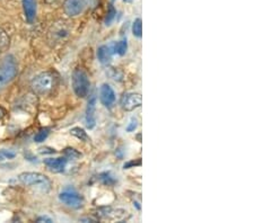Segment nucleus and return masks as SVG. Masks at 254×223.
Here are the masks:
<instances>
[{"instance_id": "obj_1", "label": "nucleus", "mask_w": 254, "mask_h": 223, "mask_svg": "<svg viewBox=\"0 0 254 223\" xmlns=\"http://www.w3.org/2000/svg\"><path fill=\"white\" fill-rule=\"evenodd\" d=\"M57 86V77L51 71L41 72L40 75L35 77L32 80L31 87L32 90L35 92L36 95L46 96L52 92L53 89Z\"/></svg>"}, {"instance_id": "obj_2", "label": "nucleus", "mask_w": 254, "mask_h": 223, "mask_svg": "<svg viewBox=\"0 0 254 223\" xmlns=\"http://www.w3.org/2000/svg\"><path fill=\"white\" fill-rule=\"evenodd\" d=\"M18 178L22 184L34 187L43 193H48L51 189V180L40 173H22Z\"/></svg>"}, {"instance_id": "obj_3", "label": "nucleus", "mask_w": 254, "mask_h": 223, "mask_svg": "<svg viewBox=\"0 0 254 223\" xmlns=\"http://www.w3.org/2000/svg\"><path fill=\"white\" fill-rule=\"evenodd\" d=\"M17 75V64L13 56H8L0 63V90L5 88L8 84Z\"/></svg>"}, {"instance_id": "obj_4", "label": "nucleus", "mask_w": 254, "mask_h": 223, "mask_svg": "<svg viewBox=\"0 0 254 223\" xmlns=\"http://www.w3.org/2000/svg\"><path fill=\"white\" fill-rule=\"evenodd\" d=\"M89 87H91V83H89L87 74L81 69H76L72 74V88L75 94L84 98L88 94Z\"/></svg>"}, {"instance_id": "obj_5", "label": "nucleus", "mask_w": 254, "mask_h": 223, "mask_svg": "<svg viewBox=\"0 0 254 223\" xmlns=\"http://www.w3.org/2000/svg\"><path fill=\"white\" fill-rule=\"evenodd\" d=\"M59 200L65 204L69 208L72 209H79L83 206L84 200L78 193H76L75 190H65L59 195Z\"/></svg>"}, {"instance_id": "obj_6", "label": "nucleus", "mask_w": 254, "mask_h": 223, "mask_svg": "<svg viewBox=\"0 0 254 223\" xmlns=\"http://www.w3.org/2000/svg\"><path fill=\"white\" fill-rule=\"evenodd\" d=\"M142 98L140 94H134V92H129L125 94L121 99V106L127 112H131L133 109L141 106Z\"/></svg>"}, {"instance_id": "obj_7", "label": "nucleus", "mask_w": 254, "mask_h": 223, "mask_svg": "<svg viewBox=\"0 0 254 223\" xmlns=\"http://www.w3.org/2000/svg\"><path fill=\"white\" fill-rule=\"evenodd\" d=\"M85 1L84 0H64V10L69 17H76L84 11Z\"/></svg>"}, {"instance_id": "obj_8", "label": "nucleus", "mask_w": 254, "mask_h": 223, "mask_svg": "<svg viewBox=\"0 0 254 223\" xmlns=\"http://www.w3.org/2000/svg\"><path fill=\"white\" fill-rule=\"evenodd\" d=\"M100 99L105 107H112L116 101V92L108 84L102 85L100 89Z\"/></svg>"}, {"instance_id": "obj_9", "label": "nucleus", "mask_w": 254, "mask_h": 223, "mask_svg": "<svg viewBox=\"0 0 254 223\" xmlns=\"http://www.w3.org/2000/svg\"><path fill=\"white\" fill-rule=\"evenodd\" d=\"M67 158H48L44 160V165L52 173H63L67 166Z\"/></svg>"}, {"instance_id": "obj_10", "label": "nucleus", "mask_w": 254, "mask_h": 223, "mask_svg": "<svg viewBox=\"0 0 254 223\" xmlns=\"http://www.w3.org/2000/svg\"><path fill=\"white\" fill-rule=\"evenodd\" d=\"M95 109H96V96H92L88 100L86 108V127L93 129L95 127Z\"/></svg>"}, {"instance_id": "obj_11", "label": "nucleus", "mask_w": 254, "mask_h": 223, "mask_svg": "<svg viewBox=\"0 0 254 223\" xmlns=\"http://www.w3.org/2000/svg\"><path fill=\"white\" fill-rule=\"evenodd\" d=\"M23 9L25 14V18L27 23L32 24L34 22L36 16V2L35 0H23Z\"/></svg>"}, {"instance_id": "obj_12", "label": "nucleus", "mask_w": 254, "mask_h": 223, "mask_svg": "<svg viewBox=\"0 0 254 223\" xmlns=\"http://www.w3.org/2000/svg\"><path fill=\"white\" fill-rule=\"evenodd\" d=\"M125 210H116V209H103L102 210V217L106 219H111V220H119L126 216Z\"/></svg>"}, {"instance_id": "obj_13", "label": "nucleus", "mask_w": 254, "mask_h": 223, "mask_svg": "<svg viewBox=\"0 0 254 223\" xmlns=\"http://www.w3.org/2000/svg\"><path fill=\"white\" fill-rule=\"evenodd\" d=\"M111 56H112L111 47L106 46V45H102L98 47L97 58H98V60H100V62L104 63V64L109 63L110 60H111Z\"/></svg>"}, {"instance_id": "obj_14", "label": "nucleus", "mask_w": 254, "mask_h": 223, "mask_svg": "<svg viewBox=\"0 0 254 223\" xmlns=\"http://www.w3.org/2000/svg\"><path fill=\"white\" fill-rule=\"evenodd\" d=\"M69 31L64 26H56L53 31L50 32V36L52 41H61L64 38L68 35Z\"/></svg>"}, {"instance_id": "obj_15", "label": "nucleus", "mask_w": 254, "mask_h": 223, "mask_svg": "<svg viewBox=\"0 0 254 223\" xmlns=\"http://www.w3.org/2000/svg\"><path fill=\"white\" fill-rule=\"evenodd\" d=\"M70 133H71L73 136H76L77 139H79L80 141H84V142H89V141H91V137L87 135V133L85 132V130L80 129V128H73V129H71Z\"/></svg>"}, {"instance_id": "obj_16", "label": "nucleus", "mask_w": 254, "mask_h": 223, "mask_svg": "<svg viewBox=\"0 0 254 223\" xmlns=\"http://www.w3.org/2000/svg\"><path fill=\"white\" fill-rule=\"evenodd\" d=\"M8 46H9V38H8L6 32L0 28V54L3 53Z\"/></svg>"}, {"instance_id": "obj_17", "label": "nucleus", "mask_w": 254, "mask_h": 223, "mask_svg": "<svg viewBox=\"0 0 254 223\" xmlns=\"http://www.w3.org/2000/svg\"><path fill=\"white\" fill-rule=\"evenodd\" d=\"M132 33L136 38H139V39L142 36V22L140 18L134 19V22L132 24Z\"/></svg>"}, {"instance_id": "obj_18", "label": "nucleus", "mask_w": 254, "mask_h": 223, "mask_svg": "<svg viewBox=\"0 0 254 223\" xmlns=\"http://www.w3.org/2000/svg\"><path fill=\"white\" fill-rule=\"evenodd\" d=\"M127 50H128V43H127V41H120L114 46V51L119 55H125L127 53Z\"/></svg>"}, {"instance_id": "obj_19", "label": "nucleus", "mask_w": 254, "mask_h": 223, "mask_svg": "<svg viewBox=\"0 0 254 223\" xmlns=\"http://www.w3.org/2000/svg\"><path fill=\"white\" fill-rule=\"evenodd\" d=\"M49 133H50V130L49 129H42L40 130V131L36 133L35 136H34V141L38 142V143H41V142H43L44 140L47 139Z\"/></svg>"}, {"instance_id": "obj_20", "label": "nucleus", "mask_w": 254, "mask_h": 223, "mask_svg": "<svg viewBox=\"0 0 254 223\" xmlns=\"http://www.w3.org/2000/svg\"><path fill=\"white\" fill-rule=\"evenodd\" d=\"M100 180L103 182L104 185H108V186H111L116 184V179H114L113 176H111V174L110 173H104L100 175Z\"/></svg>"}, {"instance_id": "obj_21", "label": "nucleus", "mask_w": 254, "mask_h": 223, "mask_svg": "<svg viewBox=\"0 0 254 223\" xmlns=\"http://www.w3.org/2000/svg\"><path fill=\"white\" fill-rule=\"evenodd\" d=\"M116 15H117L116 8L113 7V5H110L109 11H108V16H106V18H105V24H106V25H110V24L113 22V19L116 18Z\"/></svg>"}, {"instance_id": "obj_22", "label": "nucleus", "mask_w": 254, "mask_h": 223, "mask_svg": "<svg viewBox=\"0 0 254 223\" xmlns=\"http://www.w3.org/2000/svg\"><path fill=\"white\" fill-rule=\"evenodd\" d=\"M64 155L67 156V158H71V159H76V158L81 157L80 153L77 151V150L72 149V148H67L64 150Z\"/></svg>"}, {"instance_id": "obj_23", "label": "nucleus", "mask_w": 254, "mask_h": 223, "mask_svg": "<svg viewBox=\"0 0 254 223\" xmlns=\"http://www.w3.org/2000/svg\"><path fill=\"white\" fill-rule=\"evenodd\" d=\"M0 155H1L3 158H7V159H11L16 156L15 152H11L9 150H0Z\"/></svg>"}, {"instance_id": "obj_24", "label": "nucleus", "mask_w": 254, "mask_h": 223, "mask_svg": "<svg viewBox=\"0 0 254 223\" xmlns=\"http://www.w3.org/2000/svg\"><path fill=\"white\" fill-rule=\"evenodd\" d=\"M137 125H138L137 124V120L136 119H131L129 125H128V127H127V131H128V132L134 131V130H136V128H137Z\"/></svg>"}, {"instance_id": "obj_25", "label": "nucleus", "mask_w": 254, "mask_h": 223, "mask_svg": "<svg viewBox=\"0 0 254 223\" xmlns=\"http://www.w3.org/2000/svg\"><path fill=\"white\" fill-rule=\"evenodd\" d=\"M140 165H141V160L140 159H139L137 162L131 161V162H128V164L125 165V169H128L130 167H132V166H140Z\"/></svg>"}, {"instance_id": "obj_26", "label": "nucleus", "mask_w": 254, "mask_h": 223, "mask_svg": "<svg viewBox=\"0 0 254 223\" xmlns=\"http://www.w3.org/2000/svg\"><path fill=\"white\" fill-rule=\"evenodd\" d=\"M36 221H38V222H48V223L53 222L52 219L51 218H48V217H40Z\"/></svg>"}, {"instance_id": "obj_27", "label": "nucleus", "mask_w": 254, "mask_h": 223, "mask_svg": "<svg viewBox=\"0 0 254 223\" xmlns=\"http://www.w3.org/2000/svg\"><path fill=\"white\" fill-rule=\"evenodd\" d=\"M5 114H6V112H5V109H3L2 107H0V120L2 119L3 116H5Z\"/></svg>"}, {"instance_id": "obj_28", "label": "nucleus", "mask_w": 254, "mask_h": 223, "mask_svg": "<svg viewBox=\"0 0 254 223\" xmlns=\"http://www.w3.org/2000/svg\"><path fill=\"white\" fill-rule=\"evenodd\" d=\"M3 159V157L1 156V155H0V160H2Z\"/></svg>"}]
</instances>
